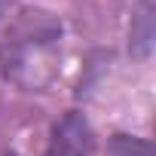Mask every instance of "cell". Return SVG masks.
<instances>
[{"label": "cell", "mask_w": 156, "mask_h": 156, "mask_svg": "<svg viewBox=\"0 0 156 156\" xmlns=\"http://www.w3.org/2000/svg\"><path fill=\"white\" fill-rule=\"evenodd\" d=\"M92 153H95V135L89 119L80 110H67L52 126L46 156H92Z\"/></svg>", "instance_id": "6da1fadb"}, {"label": "cell", "mask_w": 156, "mask_h": 156, "mask_svg": "<svg viewBox=\"0 0 156 156\" xmlns=\"http://www.w3.org/2000/svg\"><path fill=\"white\" fill-rule=\"evenodd\" d=\"M156 40V0H138L132 28H129V52L135 58H147Z\"/></svg>", "instance_id": "7a4b0ae2"}, {"label": "cell", "mask_w": 156, "mask_h": 156, "mask_svg": "<svg viewBox=\"0 0 156 156\" xmlns=\"http://www.w3.org/2000/svg\"><path fill=\"white\" fill-rule=\"evenodd\" d=\"M107 156H153V147L135 135H113L107 141Z\"/></svg>", "instance_id": "3957f363"}]
</instances>
